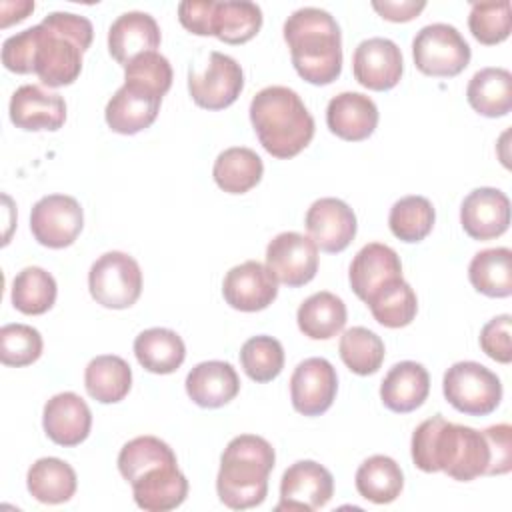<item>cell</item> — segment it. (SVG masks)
<instances>
[{
  "instance_id": "obj_1",
  "label": "cell",
  "mask_w": 512,
  "mask_h": 512,
  "mask_svg": "<svg viewBox=\"0 0 512 512\" xmlns=\"http://www.w3.org/2000/svg\"><path fill=\"white\" fill-rule=\"evenodd\" d=\"M412 462L422 472H446L458 482L488 476L490 446L484 432L448 422L442 414L424 420L412 434Z\"/></svg>"
},
{
  "instance_id": "obj_2",
  "label": "cell",
  "mask_w": 512,
  "mask_h": 512,
  "mask_svg": "<svg viewBox=\"0 0 512 512\" xmlns=\"http://www.w3.org/2000/svg\"><path fill=\"white\" fill-rule=\"evenodd\" d=\"M284 40L294 70L310 84H332L342 72V34L334 16L322 8L304 6L284 22Z\"/></svg>"
},
{
  "instance_id": "obj_3",
  "label": "cell",
  "mask_w": 512,
  "mask_h": 512,
  "mask_svg": "<svg viewBox=\"0 0 512 512\" xmlns=\"http://www.w3.org/2000/svg\"><path fill=\"white\" fill-rule=\"evenodd\" d=\"M32 70L48 88L72 84L82 70V54L92 44L94 28L88 18L72 12H50L32 26Z\"/></svg>"
},
{
  "instance_id": "obj_4",
  "label": "cell",
  "mask_w": 512,
  "mask_h": 512,
  "mask_svg": "<svg viewBox=\"0 0 512 512\" xmlns=\"http://www.w3.org/2000/svg\"><path fill=\"white\" fill-rule=\"evenodd\" d=\"M248 112L262 148L274 158H294L314 138V118L288 86L262 88L252 98Z\"/></svg>"
},
{
  "instance_id": "obj_5",
  "label": "cell",
  "mask_w": 512,
  "mask_h": 512,
  "mask_svg": "<svg viewBox=\"0 0 512 512\" xmlns=\"http://www.w3.org/2000/svg\"><path fill=\"white\" fill-rule=\"evenodd\" d=\"M276 454L272 444L256 434H240L220 456L216 492L224 506L248 510L260 506L268 494V476Z\"/></svg>"
},
{
  "instance_id": "obj_6",
  "label": "cell",
  "mask_w": 512,
  "mask_h": 512,
  "mask_svg": "<svg viewBox=\"0 0 512 512\" xmlns=\"http://www.w3.org/2000/svg\"><path fill=\"white\" fill-rule=\"evenodd\" d=\"M442 392L458 412L468 416H486L502 400L500 378L472 360L456 362L444 372Z\"/></svg>"
},
{
  "instance_id": "obj_7",
  "label": "cell",
  "mask_w": 512,
  "mask_h": 512,
  "mask_svg": "<svg viewBox=\"0 0 512 512\" xmlns=\"http://www.w3.org/2000/svg\"><path fill=\"white\" fill-rule=\"evenodd\" d=\"M88 288L100 306L124 310L140 298L142 270L130 254L112 250L90 266Z\"/></svg>"
},
{
  "instance_id": "obj_8",
  "label": "cell",
  "mask_w": 512,
  "mask_h": 512,
  "mask_svg": "<svg viewBox=\"0 0 512 512\" xmlns=\"http://www.w3.org/2000/svg\"><path fill=\"white\" fill-rule=\"evenodd\" d=\"M416 68L426 76L452 78L470 62V46L450 24L436 22L420 28L412 40Z\"/></svg>"
},
{
  "instance_id": "obj_9",
  "label": "cell",
  "mask_w": 512,
  "mask_h": 512,
  "mask_svg": "<svg viewBox=\"0 0 512 512\" xmlns=\"http://www.w3.org/2000/svg\"><path fill=\"white\" fill-rule=\"evenodd\" d=\"M244 88V72L240 64L222 52H210L202 72L190 68L188 92L196 106L206 110H222L236 102Z\"/></svg>"
},
{
  "instance_id": "obj_10",
  "label": "cell",
  "mask_w": 512,
  "mask_h": 512,
  "mask_svg": "<svg viewBox=\"0 0 512 512\" xmlns=\"http://www.w3.org/2000/svg\"><path fill=\"white\" fill-rule=\"evenodd\" d=\"M84 226L80 202L68 194H48L30 212V230L38 244L46 248H66L74 244Z\"/></svg>"
},
{
  "instance_id": "obj_11",
  "label": "cell",
  "mask_w": 512,
  "mask_h": 512,
  "mask_svg": "<svg viewBox=\"0 0 512 512\" xmlns=\"http://www.w3.org/2000/svg\"><path fill=\"white\" fill-rule=\"evenodd\" d=\"M334 494V478L328 468L314 460H298L280 480V502L276 512L300 510L314 512L324 508Z\"/></svg>"
},
{
  "instance_id": "obj_12",
  "label": "cell",
  "mask_w": 512,
  "mask_h": 512,
  "mask_svg": "<svg viewBox=\"0 0 512 512\" xmlns=\"http://www.w3.org/2000/svg\"><path fill=\"white\" fill-rule=\"evenodd\" d=\"M266 268L290 288L304 286L318 272V246L300 232H280L266 246Z\"/></svg>"
},
{
  "instance_id": "obj_13",
  "label": "cell",
  "mask_w": 512,
  "mask_h": 512,
  "mask_svg": "<svg viewBox=\"0 0 512 512\" xmlns=\"http://www.w3.org/2000/svg\"><path fill=\"white\" fill-rule=\"evenodd\" d=\"M338 392V376L326 358L302 360L290 378V400L296 412L304 416L324 414Z\"/></svg>"
},
{
  "instance_id": "obj_14",
  "label": "cell",
  "mask_w": 512,
  "mask_h": 512,
  "mask_svg": "<svg viewBox=\"0 0 512 512\" xmlns=\"http://www.w3.org/2000/svg\"><path fill=\"white\" fill-rule=\"evenodd\" d=\"M352 72L360 86L376 92L394 88L404 72L402 52L388 38L362 40L352 56Z\"/></svg>"
},
{
  "instance_id": "obj_15",
  "label": "cell",
  "mask_w": 512,
  "mask_h": 512,
  "mask_svg": "<svg viewBox=\"0 0 512 512\" xmlns=\"http://www.w3.org/2000/svg\"><path fill=\"white\" fill-rule=\"evenodd\" d=\"M222 296L234 310L260 312L276 300L278 280L262 262L246 260L226 272Z\"/></svg>"
},
{
  "instance_id": "obj_16",
  "label": "cell",
  "mask_w": 512,
  "mask_h": 512,
  "mask_svg": "<svg viewBox=\"0 0 512 512\" xmlns=\"http://www.w3.org/2000/svg\"><path fill=\"white\" fill-rule=\"evenodd\" d=\"M304 224L314 244L328 254L346 250L358 228L354 210L344 200L330 196L310 204Z\"/></svg>"
},
{
  "instance_id": "obj_17",
  "label": "cell",
  "mask_w": 512,
  "mask_h": 512,
  "mask_svg": "<svg viewBox=\"0 0 512 512\" xmlns=\"http://www.w3.org/2000/svg\"><path fill=\"white\" fill-rule=\"evenodd\" d=\"M162 94L134 82H124L108 100L104 118L112 132L136 134L148 128L160 110Z\"/></svg>"
},
{
  "instance_id": "obj_18",
  "label": "cell",
  "mask_w": 512,
  "mask_h": 512,
  "mask_svg": "<svg viewBox=\"0 0 512 512\" xmlns=\"http://www.w3.org/2000/svg\"><path fill=\"white\" fill-rule=\"evenodd\" d=\"M460 224L474 240H492L502 236L510 226L508 196L490 186L472 190L460 206Z\"/></svg>"
},
{
  "instance_id": "obj_19",
  "label": "cell",
  "mask_w": 512,
  "mask_h": 512,
  "mask_svg": "<svg viewBox=\"0 0 512 512\" xmlns=\"http://www.w3.org/2000/svg\"><path fill=\"white\" fill-rule=\"evenodd\" d=\"M10 120L22 130H58L66 122V102L60 94L48 92L38 84L16 88L10 98Z\"/></svg>"
},
{
  "instance_id": "obj_20",
  "label": "cell",
  "mask_w": 512,
  "mask_h": 512,
  "mask_svg": "<svg viewBox=\"0 0 512 512\" xmlns=\"http://www.w3.org/2000/svg\"><path fill=\"white\" fill-rule=\"evenodd\" d=\"M42 426L58 446H78L92 428V412L76 392H60L44 404Z\"/></svg>"
},
{
  "instance_id": "obj_21",
  "label": "cell",
  "mask_w": 512,
  "mask_h": 512,
  "mask_svg": "<svg viewBox=\"0 0 512 512\" xmlns=\"http://www.w3.org/2000/svg\"><path fill=\"white\" fill-rule=\"evenodd\" d=\"M348 278L354 294L366 302L378 288L402 278L400 256L382 242H368L356 252Z\"/></svg>"
},
{
  "instance_id": "obj_22",
  "label": "cell",
  "mask_w": 512,
  "mask_h": 512,
  "mask_svg": "<svg viewBox=\"0 0 512 512\" xmlns=\"http://www.w3.org/2000/svg\"><path fill=\"white\" fill-rule=\"evenodd\" d=\"M326 124L338 138L360 142L376 130L378 108L374 100L362 92H340L328 102Z\"/></svg>"
},
{
  "instance_id": "obj_23",
  "label": "cell",
  "mask_w": 512,
  "mask_h": 512,
  "mask_svg": "<svg viewBox=\"0 0 512 512\" xmlns=\"http://www.w3.org/2000/svg\"><path fill=\"white\" fill-rule=\"evenodd\" d=\"M138 508L146 512H168L178 508L188 496V480L178 470V462L150 468L132 482Z\"/></svg>"
},
{
  "instance_id": "obj_24",
  "label": "cell",
  "mask_w": 512,
  "mask_h": 512,
  "mask_svg": "<svg viewBox=\"0 0 512 512\" xmlns=\"http://www.w3.org/2000/svg\"><path fill=\"white\" fill-rule=\"evenodd\" d=\"M158 46L160 28L148 12H124L108 30V52L122 66H126L138 54L156 50Z\"/></svg>"
},
{
  "instance_id": "obj_25",
  "label": "cell",
  "mask_w": 512,
  "mask_h": 512,
  "mask_svg": "<svg viewBox=\"0 0 512 512\" xmlns=\"http://www.w3.org/2000/svg\"><path fill=\"white\" fill-rule=\"evenodd\" d=\"M186 394L200 408H220L240 392V378L230 362L208 360L196 364L186 376Z\"/></svg>"
},
{
  "instance_id": "obj_26",
  "label": "cell",
  "mask_w": 512,
  "mask_h": 512,
  "mask_svg": "<svg viewBox=\"0 0 512 512\" xmlns=\"http://www.w3.org/2000/svg\"><path fill=\"white\" fill-rule=\"evenodd\" d=\"M428 392V370L412 360L394 364L380 384L382 404L396 414H406L420 408L428 398Z\"/></svg>"
},
{
  "instance_id": "obj_27",
  "label": "cell",
  "mask_w": 512,
  "mask_h": 512,
  "mask_svg": "<svg viewBox=\"0 0 512 512\" xmlns=\"http://www.w3.org/2000/svg\"><path fill=\"white\" fill-rule=\"evenodd\" d=\"M134 354L144 370L152 374H172L182 366L186 346L170 328H148L136 336Z\"/></svg>"
},
{
  "instance_id": "obj_28",
  "label": "cell",
  "mask_w": 512,
  "mask_h": 512,
  "mask_svg": "<svg viewBox=\"0 0 512 512\" xmlns=\"http://www.w3.org/2000/svg\"><path fill=\"white\" fill-rule=\"evenodd\" d=\"M466 100L478 114L500 118L512 110V74L506 68H482L468 86Z\"/></svg>"
},
{
  "instance_id": "obj_29",
  "label": "cell",
  "mask_w": 512,
  "mask_h": 512,
  "mask_svg": "<svg viewBox=\"0 0 512 512\" xmlns=\"http://www.w3.org/2000/svg\"><path fill=\"white\" fill-rule=\"evenodd\" d=\"M28 492L42 504L68 502L78 486L74 468L54 456L36 460L26 474Z\"/></svg>"
},
{
  "instance_id": "obj_30",
  "label": "cell",
  "mask_w": 512,
  "mask_h": 512,
  "mask_svg": "<svg viewBox=\"0 0 512 512\" xmlns=\"http://www.w3.org/2000/svg\"><path fill=\"white\" fill-rule=\"evenodd\" d=\"M298 328L312 340H328L346 324V304L336 294L322 290L308 296L296 312Z\"/></svg>"
},
{
  "instance_id": "obj_31",
  "label": "cell",
  "mask_w": 512,
  "mask_h": 512,
  "mask_svg": "<svg viewBox=\"0 0 512 512\" xmlns=\"http://www.w3.org/2000/svg\"><path fill=\"white\" fill-rule=\"evenodd\" d=\"M354 484L364 500L374 504H390L404 488V474L394 458L374 454L358 466Z\"/></svg>"
},
{
  "instance_id": "obj_32",
  "label": "cell",
  "mask_w": 512,
  "mask_h": 512,
  "mask_svg": "<svg viewBox=\"0 0 512 512\" xmlns=\"http://www.w3.org/2000/svg\"><path fill=\"white\" fill-rule=\"evenodd\" d=\"M262 174V158L246 146L226 148L218 154L212 168L214 182L228 194H244L252 190L262 180Z\"/></svg>"
},
{
  "instance_id": "obj_33",
  "label": "cell",
  "mask_w": 512,
  "mask_h": 512,
  "mask_svg": "<svg viewBox=\"0 0 512 512\" xmlns=\"http://www.w3.org/2000/svg\"><path fill=\"white\" fill-rule=\"evenodd\" d=\"M86 392L102 402L114 404L124 400L132 386V370L128 362L116 354H102L88 362L84 370Z\"/></svg>"
},
{
  "instance_id": "obj_34",
  "label": "cell",
  "mask_w": 512,
  "mask_h": 512,
  "mask_svg": "<svg viewBox=\"0 0 512 512\" xmlns=\"http://www.w3.org/2000/svg\"><path fill=\"white\" fill-rule=\"evenodd\" d=\"M468 278L474 290L490 298H506L512 294V250L486 248L474 254L468 266Z\"/></svg>"
},
{
  "instance_id": "obj_35",
  "label": "cell",
  "mask_w": 512,
  "mask_h": 512,
  "mask_svg": "<svg viewBox=\"0 0 512 512\" xmlns=\"http://www.w3.org/2000/svg\"><path fill=\"white\" fill-rule=\"evenodd\" d=\"M262 28V10L248 0L216 2L212 16V36L226 44H244Z\"/></svg>"
},
{
  "instance_id": "obj_36",
  "label": "cell",
  "mask_w": 512,
  "mask_h": 512,
  "mask_svg": "<svg viewBox=\"0 0 512 512\" xmlns=\"http://www.w3.org/2000/svg\"><path fill=\"white\" fill-rule=\"evenodd\" d=\"M366 306L378 324L386 328H404L416 318L418 298L412 286L404 278H398L378 288L366 300Z\"/></svg>"
},
{
  "instance_id": "obj_37",
  "label": "cell",
  "mask_w": 512,
  "mask_h": 512,
  "mask_svg": "<svg viewBox=\"0 0 512 512\" xmlns=\"http://www.w3.org/2000/svg\"><path fill=\"white\" fill-rule=\"evenodd\" d=\"M58 286L50 272L40 266L22 268L12 280V304L18 312L28 316H40L48 312L56 302Z\"/></svg>"
},
{
  "instance_id": "obj_38",
  "label": "cell",
  "mask_w": 512,
  "mask_h": 512,
  "mask_svg": "<svg viewBox=\"0 0 512 512\" xmlns=\"http://www.w3.org/2000/svg\"><path fill=\"white\" fill-rule=\"evenodd\" d=\"M436 212L428 198L412 194L396 200L388 214L390 232L402 242L424 240L434 226Z\"/></svg>"
},
{
  "instance_id": "obj_39",
  "label": "cell",
  "mask_w": 512,
  "mask_h": 512,
  "mask_svg": "<svg viewBox=\"0 0 512 512\" xmlns=\"http://www.w3.org/2000/svg\"><path fill=\"white\" fill-rule=\"evenodd\" d=\"M338 352L348 370L358 376H368L380 370L386 350L378 334L364 326H352L340 336Z\"/></svg>"
},
{
  "instance_id": "obj_40",
  "label": "cell",
  "mask_w": 512,
  "mask_h": 512,
  "mask_svg": "<svg viewBox=\"0 0 512 512\" xmlns=\"http://www.w3.org/2000/svg\"><path fill=\"white\" fill-rule=\"evenodd\" d=\"M176 454L174 450L156 436H138L126 442L118 454V470L124 480L130 484L148 472L150 468L162 464H174Z\"/></svg>"
},
{
  "instance_id": "obj_41",
  "label": "cell",
  "mask_w": 512,
  "mask_h": 512,
  "mask_svg": "<svg viewBox=\"0 0 512 512\" xmlns=\"http://www.w3.org/2000/svg\"><path fill=\"white\" fill-rule=\"evenodd\" d=\"M240 364L254 382H270L284 368V348L272 336H252L240 348Z\"/></svg>"
},
{
  "instance_id": "obj_42",
  "label": "cell",
  "mask_w": 512,
  "mask_h": 512,
  "mask_svg": "<svg viewBox=\"0 0 512 512\" xmlns=\"http://www.w3.org/2000/svg\"><path fill=\"white\" fill-rule=\"evenodd\" d=\"M468 28L472 36L486 46H494L504 42L510 36L512 28V12L510 2H472Z\"/></svg>"
},
{
  "instance_id": "obj_43",
  "label": "cell",
  "mask_w": 512,
  "mask_h": 512,
  "mask_svg": "<svg viewBox=\"0 0 512 512\" xmlns=\"http://www.w3.org/2000/svg\"><path fill=\"white\" fill-rule=\"evenodd\" d=\"M42 336L28 324H4L0 328V360L4 366H28L42 354Z\"/></svg>"
},
{
  "instance_id": "obj_44",
  "label": "cell",
  "mask_w": 512,
  "mask_h": 512,
  "mask_svg": "<svg viewBox=\"0 0 512 512\" xmlns=\"http://www.w3.org/2000/svg\"><path fill=\"white\" fill-rule=\"evenodd\" d=\"M124 82L142 84L164 96L172 86V66L166 56L150 50L138 54L124 66Z\"/></svg>"
},
{
  "instance_id": "obj_45",
  "label": "cell",
  "mask_w": 512,
  "mask_h": 512,
  "mask_svg": "<svg viewBox=\"0 0 512 512\" xmlns=\"http://www.w3.org/2000/svg\"><path fill=\"white\" fill-rule=\"evenodd\" d=\"M512 318L510 314H500L486 322L480 330V348L484 354L500 364H510L512 346H510Z\"/></svg>"
},
{
  "instance_id": "obj_46",
  "label": "cell",
  "mask_w": 512,
  "mask_h": 512,
  "mask_svg": "<svg viewBox=\"0 0 512 512\" xmlns=\"http://www.w3.org/2000/svg\"><path fill=\"white\" fill-rule=\"evenodd\" d=\"M482 432L488 440L490 456H492L488 476L508 474L512 468V428H510V424H506V422L494 424Z\"/></svg>"
},
{
  "instance_id": "obj_47",
  "label": "cell",
  "mask_w": 512,
  "mask_h": 512,
  "mask_svg": "<svg viewBox=\"0 0 512 512\" xmlns=\"http://www.w3.org/2000/svg\"><path fill=\"white\" fill-rule=\"evenodd\" d=\"M214 0H186L178 4L180 24L196 36H212Z\"/></svg>"
},
{
  "instance_id": "obj_48",
  "label": "cell",
  "mask_w": 512,
  "mask_h": 512,
  "mask_svg": "<svg viewBox=\"0 0 512 512\" xmlns=\"http://www.w3.org/2000/svg\"><path fill=\"white\" fill-rule=\"evenodd\" d=\"M372 8L390 22H408L412 18H416L424 8L426 2L424 0H404V2H372Z\"/></svg>"
},
{
  "instance_id": "obj_49",
  "label": "cell",
  "mask_w": 512,
  "mask_h": 512,
  "mask_svg": "<svg viewBox=\"0 0 512 512\" xmlns=\"http://www.w3.org/2000/svg\"><path fill=\"white\" fill-rule=\"evenodd\" d=\"M32 10H34V2H30V0L2 2V4H0V14H2L0 26H2V28H8L10 24L24 20Z\"/></svg>"
}]
</instances>
